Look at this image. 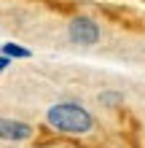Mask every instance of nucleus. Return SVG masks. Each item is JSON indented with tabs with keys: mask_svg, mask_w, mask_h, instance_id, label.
I'll return each mask as SVG.
<instances>
[{
	"mask_svg": "<svg viewBox=\"0 0 145 148\" xmlns=\"http://www.w3.org/2000/svg\"><path fill=\"white\" fill-rule=\"evenodd\" d=\"M48 124L59 129V132H67V135H86L94 129V119L86 108H81L78 102H57L51 105L46 113Z\"/></svg>",
	"mask_w": 145,
	"mask_h": 148,
	"instance_id": "nucleus-1",
	"label": "nucleus"
},
{
	"mask_svg": "<svg viewBox=\"0 0 145 148\" xmlns=\"http://www.w3.org/2000/svg\"><path fill=\"white\" fill-rule=\"evenodd\" d=\"M67 35H70L73 43H81V46H91V43L99 40V27L94 19L89 16H75L67 27Z\"/></svg>",
	"mask_w": 145,
	"mask_h": 148,
	"instance_id": "nucleus-2",
	"label": "nucleus"
},
{
	"mask_svg": "<svg viewBox=\"0 0 145 148\" xmlns=\"http://www.w3.org/2000/svg\"><path fill=\"white\" fill-rule=\"evenodd\" d=\"M30 135H32V127L30 124L16 121V119H0V140L19 143V140H27Z\"/></svg>",
	"mask_w": 145,
	"mask_h": 148,
	"instance_id": "nucleus-3",
	"label": "nucleus"
},
{
	"mask_svg": "<svg viewBox=\"0 0 145 148\" xmlns=\"http://www.w3.org/2000/svg\"><path fill=\"white\" fill-rule=\"evenodd\" d=\"M3 57H19V59H27L30 57V51L27 49H22V46H16V43H3Z\"/></svg>",
	"mask_w": 145,
	"mask_h": 148,
	"instance_id": "nucleus-4",
	"label": "nucleus"
},
{
	"mask_svg": "<svg viewBox=\"0 0 145 148\" xmlns=\"http://www.w3.org/2000/svg\"><path fill=\"white\" fill-rule=\"evenodd\" d=\"M102 102L105 105H116V102H121V97L118 94H102Z\"/></svg>",
	"mask_w": 145,
	"mask_h": 148,
	"instance_id": "nucleus-5",
	"label": "nucleus"
},
{
	"mask_svg": "<svg viewBox=\"0 0 145 148\" xmlns=\"http://www.w3.org/2000/svg\"><path fill=\"white\" fill-rule=\"evenodd\" d=\"M8 65H11V59H8V57H0V73H3Z\"/></svg>",
	"mask_w": 145,
	"mask_h": 148,
	"instance_id": "nucleus-6",
	"label": "nucleus"
}]
</instances>
